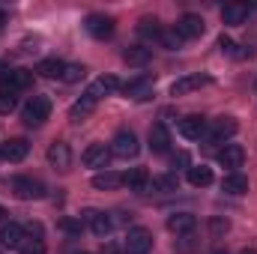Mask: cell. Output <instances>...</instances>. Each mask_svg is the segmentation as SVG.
I'll use <instances>...</instances> for the list:
<instances>
[{
    "instance_id": "obj_1",
    "label": "cell",
    "mask_w": 257,
    "mask_h": 254,
    "mask_svg": "<svg viewBox=\"0 0 257 254\" xmlns=\"http://www.w3.org/2000/svg\"><path fill=\"white\" fill-rule=\"evenodd\" d=\"M48 117H51V99H48V96H33V99L24 105V111H21L24 126H30V129L42 126Z\"/></svg>"
},
{
    "instance_id": "obj_2",
    "label": "cell",
    "mask_w": 257,
    "mask_h": 254,
    "mask_svg": "<svg viewBox=\"0 0 257 254\" xmlns=\"http://www.w3.org/2000/svg\"><path fill=\"white\" fill-rule=\"evenodd\" d=\"M33 84V72L30 69H6L0 63V87L9 90V93H18V90H27Z\"/></svg>"
},
{
    "instance_id": "obj_3",
    "label": "cell",
    "mask_w": 257,
    "mask_h": 254,
    "mask_svg": "<svg viewBox=\"0 0 257 254\" xmlns=\"http://www.w3.org/2000/svg\"><path fill=\"white\" fill-rule=\"evenodd\" d=\"M141 153V144H138V138H135V132H117L114 135V141H111V156H117V159H135Z\"/></svg>"
},
{
    "instance_id": "obj_4",
    "label": "cell",
    "mask_w": 257,
    "mask_h": 254,
    "mask_svg": "<svg viewBox=\"0 0 257 254\" xmlns=\"http://www.w3.org/2000/svg\"><path fill=\"white\" fill-rule=\"evenodd\" d=\"M84 30H87L93 39H111V36H114V18H111V15H102V12H93V15H87Z\"/></svg>"
},
{
    "instance_id": "obj_5",
    "label": "cell",
    "mask_w": 257,
    "mask_h": 254,
    "mask_svg": "<svg viewBox=\"0 0 257 254\" xmlns=\"http://www.w3.org/2000/svg\"><path fill=\"white\" fill-rule=\"evenodd\" d=\"M177 36L186 42V39H197V36H203V30H206V24H203V18L200 15H194V12H186L180 21H177Z\"/></svg>"
},
{
    "instance_id": "obj_6",
    "label": "cell",
    "mask_w": 257,
    "mask_h": 254,
    "mask_svg": "<svg viewBox=\"0 0 257 254\" xmlns=\"http://www.w3.org/2000/svg\"><path fill=\"white\" fill-rule=\"evenodd\" d=\"M12 191L21 200H39V197H45V186L39 180H33V177H15L12 180Z\"/></svg>"
},
{
    "instance_id": "obj_7",
    "label": "cell",
    "mask_w": 257,
    "mask_h": 254,
    "mask_svg": "<svg viewBox=\"0 0 257 254\" xmlns=\"http://www.w3.org/2000/svg\"><path fill=\"white\" fill-rule=\"evenodd\" d=\"M126 251L128 254H150L153 251V233L147 227H132L126 236Z\"/></svg>"
},
{
    "instance_id": "obj_8",
    "label": "cell",
    "mask_w": 257,
    "mask_h": 254,
    "mask_svg": "<svg viewBox=\"0 0 257 254\" xmlns=\"http://www.w3.org/2000/svg\"><path fill=\"white\" fill-rule=\"evenodd\" d=\"M153 87H156V81H153L150 75H141V78L128 81L126 87H123V93H126L132 102H147V99L153 96Z\"/></svg>"
},
{
    "instance_id": "obj_9",
    "label": "cell",
    "mask_w": 257,
    "mask_h": 254,
    "mask_svg": "<svg viewBox=\"0 0 257 254\" xmlns=\"http://www.w3.org/2000/svg\"><path fill=\"white\" fill-rule=\"evenodd\" d=\"M81 162L87 165V168H105L108 171V162H111V147H105V144H90L87 150H84V156H81Z\"/></svg>"
},
{
    "instance_id": "obj_10",
    "label": "cell",
    "mask_w": 257,
    "mask_h": 254,
    "mask_svg": "<svg viewBox=\"0 0 257 254\" xmlns=\"http://www.w3.org/2000/svg\"><path fill=\"white\" fill-rule=\"evenodd\" d=\"M206 84H212L209 75H183V78H177L171 84V96H186V93H194V90H200Z\"/></svg>"
},
{
    "instance_id": "obj_11",
    "label": "cell",
    "mask_w": 257,
    "mask_h": 254,
    "mask_svg": "<svg viewBox=\"0 0 257 254\" xmlns=\"http://www.w3.org/2000/svg\"><path fill=\"white\" fill-rule=\"evenodd\" d=\"M242 162H245V150L239 144H224L218 150V165L230 168V174H236V168H242Z\"/></svg>"
},
{
    "instance_id": "obj_12",
    "label": "cell",
    "mask_w": 257,
    "mask_h": 254,
    "mask_svg": "<svg viewBox=\"0 0 257 254\" xmlns=\"http://www.w3.org/2000/svg\"><path fill=\"white\" fill-rule=\"evenodd\" d=\"M84 221L90 224V230H93L96 236H108V233H111V227H114L111 215H108V212H102V209H87V212H84Z\"/></svg>"
},
{
    "instance_id": "obj_13",
    "label": "cell",
    "mask_w": 257,
    "mask_h": 254,
    "mask_svg": "<svg viewBox=\"0 0 257 254\" xmlns=\"http://www.w3.org/2000/svg\"><path fill=\"white\" fill-rule=\"evenodd\" d=\"M123 183H126L132 191H138V194H147V191H153V177H150L144 168H132L128 174H123Z\"/></svg>"
},
{
    "instance_id": "obj_14",
    "label": "cell",
    "mask_w": 257,
    "mask_h": 254,
    "mask_svg": "<svg viewBox=\"0 0 257 254\" xmlns=\"http://www.w3.org/2000/svg\"><path fill=\"white\" fill-rule=\"evenodd\" d=\"M236 120L233 117H218L215 123H212V129H209V141L212 144H224L227 138H233L236 135Z\"/></svg>"
},
{
    "instance_id": "obj_15",
    "label": "cell",
    "mask_w": 257,
    "mask_h": 254,
    "mask_svg": "<svg viewBox=\"0 0 257 254\" xmlns=\"http://www.w3.org/2000/svg\"><path fill=\"white\" fill-rule=\"evenodd\" d=\"M180 135H183L186 141H200V138L206 135V120L197 117V114L183 117V120H180Z\"/></svg>"
},
{
    "instance_id": "obj_16",
    "label": "cell",
    "mask_w": 257,
    "mask_h": 254,
    "mask_svg": "<svg viewBox=\"0 0 257 254\" xmlns=\"http://www.w3.org/2000/svg\"><path fill=\"white\" fill-rule=\"evenodd\" d=\"M27 153H30V144L24 138H12L0 147V159H6V162H21V159H27Z\"/></svg>"
},
{
    "instance_id": "obj_17",
    "label": "cell",
    "mask_w": 257,
    "mask_h": 254,
    "mask_svg": "<svg viewBox=\"0 0 257 254\" xmlns=\"http://www.w3.org/2000/svg\"><path fill=\"white\" fill-rule=\"evenodd\" d=\"M0 245H3V248H18V251H21V245H24V227L15 224V221L3 224V227H0Z\"/></svg>"
},
{
    "instance_id": "obj_18",
    "label": "cell",
    "mask_w": 257,
    "mask_h": 254,
    "mask_svg": "<svg viewBox=\"0 0 257 254\" xmlns=\"http://www.w3.org/2000/svg\"><path fill=\"white\" fill-rule=\"evenodd\" d=\"M48 162H51L57 171H69V165H72V150H69V144L54 141V144L48 147Z\"/></svg>"
},
{
    "instance_id": "obj_19",
    "label": "cell",
    "mask_w": 257,
    "mask_h": 254,
    "mask_svg": "<svg viewBox=\"0 0 257 254\" xmlns=\"http://www.w3.org/2000/svg\"><path fill=\"white\" fill-rule=\"evenodd\" d=\"M150 150H153L156 156H162V153L171 150V132H168L165 123H156V126L150 129Z\"/></svg>"
},
{
    "instance_id": "obj_20",
    "label": "cell",
    "mask_w": 257,
    "mask_h": 254,
    "mask_svg": "<svg viewBox=\"0 0 257 254\" xmlns=\"http://www.w3.org/2000/svg\"><path fill=\"white\" fill-rule=\"evenodd\" d=\"M120 90V81L114 78V75H102V78H96L93 84H90V96L93 99H102V96H111V93H117Z\"/></svg>"
},
{
    "instance_id": "obj_21",
    "label": "cell",
    "mask_w": 257,
    "mask_h": 254,
    "mask_svg": "<svg viewBox=\"0 0 257 254\" xmlns=\"http://www.w3.org/2000/svg\"><path fill=\"white\" fill-rule=\"evenodd\" d=\"M194 227H197V218H194L192 212H174L168 218V230L171 233H192Z\"/></svg>"
},
{
    "instance_id": "obj_22",
    "label": "cell",
    "mask_w": 257,
    "mask_h": 254,
    "mask_svg": "<svg viewBox=\"0 0 257 254\" xmlns=\"http://www.w3.org/2000/svg\"><path fill=\"white\" fill-rule=\"evenodd\" d=\"M245 18H248V6L245 3H230V6L221 9V21L227 27H239V24H245Z\"/></svg>"
},
{
    "instance_id": "obj_23",
    "label": "cell",
    "mask_w": 257,
    "mask_h": 254,
    "mask_svg": "<svg viewBox=\"0 0 257 254\" xmlns=\"http://www.w3.org/2000/svg\"><path fill=\"white\" fill-rule=\"evenodd\" d=\"M120 186H123V174H117V171H99L93 177V189L99 191H114Z\"/></svg>"
},
{
    "instance_id": "obj_24",
    "label": "cell",
    "mask_w": 257,
    "mask_h": 254,
    "mask_svg": "<svg viewBox=\"0 0 257 254\" xmlns=\"http://www.w3.org/2000/svg\"><path fill=\"white\" fill-rule=\"evenodd\" d=\"M96 102H99V99H93L90 93H84V96H81V99H78V102L72 105V111H69V117H72V123H81L84 117H90V114L96 111Z\"/></svg>"
},
{
    "instance_id": "obj_25",
    "label": "cell",
    "mask_w": 257,
    "mask_h": 254,
    "mask_svg": "<svg viewBox=\"0 0 257 254\" xmlns=\"http://www.w3.org/2000/svg\"><path fill=\"white\" fill-rule=\"evenodd\" d=\"M221 191H224V194H233V197L245 194V191H248V177H242L239 171H236V174H227V177L221 180Z\"/></svg>"
},
{
    "instance_id": "obj_26",
    "label": "cell",
    "mask_w": 257,
    "mask_h": 254,
    "mask_svg": "<svg viewBox=\"0 0 257 254\" xmlns=\"http://www.w3.org/2000/svg\"><path fill=\"white\" fill-rule=\"evenodd\" d=\"M123 60L128 66H147L153 60V51L147 48V45H128L126 51H123Z\"/></svg>"
},
{
    "instance_id": "obj_27",
    "label": "cell",
    "mask_w": 257,
    "mask_h": 254,
    "mask_svg": "<svg viewBox=\"0 0 257 254\" xmlns=\"http://www.w3.org/2000/svg\"><path fill=\"white\" fill-rule=\"evenodd\" d=\"M186 177H189V186H194V189H206L212 183V171L206 165H192L186 171Z\"/></svg>"
},
{
    "instance_id": "obj_28",
    "label": "cell",
    "mask_w": 257,
    "mask_h": 254,
    "mask_svg": "<svg viewBox=\"0 0 257 254\" xmlns=\"http://www.w3.org/2000/svg\"><path fill=\"white\" fill-rule=\"evenodd\" d=\"M63 69H66V63L57 60V57H48V60H39L36 63V72L42 78H63Z\"/></svg>"
},
{
    "instance_id": "obj_29",
    "label": "cell",
    "mask_w": 257,
    "mask_h": 254,
    "mask_svg": "<svg viewBox=\"0 0 257 254\" xmlns=\"http://www.w3.org/2000/svg\"><path fill=\"white\" fill-rule=\"evenodd\" d=\"M138 33H141L144 39H162V27H159L156 18H141V21H138Z\"/></svg>"
},
{
    "instance_id": "obj_30",
    "label": "cell",
    "mask_w": 257,
    "mask_h": 254,
    "mask_svg": "<svg viewBox=\"0 0 257 254\" xmlns=\"http://www.w3.org/2000/svg\"><path fill=\"white\" fill-rule=\"evenodd\" d=\"M180 180L177 174H162V177H153V191H177Z\"/></svg>"
},
{
    "instance_id": "obj_31",
    "label": "cell",
    "mask_w": 257,
    "mask_h": 254,
    "mask_svg": "<svg viewBox=\"0 0 257 254\" xmlns=\"http://www.w3.org/2000/svg\"><path fill=\"white\" fill-rule=\"evenodd\" d=\"M84 78H87V69H84L81 63H69L63 69V81L66 84H78V81H84Z\"/></svg>"
},
{
    "instance_id": "obj_32",
    "label": "cell",
    "mask_w": 257,
    "mask_h": 254,
    "mask_svg": "<svg viewBox=\"0 0 257 254\" xmlns=\"http://www.w3.org/2000/svg\"><path fill=\"white\" fill-rule=\"evenodd\" d=\"M168 51H180L183 48V39L177 36V30H162V39H159Z\"/></svg>"
},
{
    "instance_id": "obj_33",
    "label": "cell",
    "mask_w": 257,
    "mask_h": 254,
    "mask_svg": "<svg viewBox=\"0 0 257 254\" xmlns=\"http://www.w3.org/2000/svg\"><path fill=\"white\" fill-rule=\"evenodd\" d=\"M18 108V96L9 90H0V114H12Z\"/></svg>"
},
{
    "instance_id": "obj_34",
    "label": "cell",
    "mask_w": 257,
    "mask_h": 254,
    "mask_svg": "<svg viewBox=\"0 0 257 254\" xmlns=\"http://www.w3.org/2000/svg\"><path fill=\"white\" fill-rule=\"evenodd\" d=\"M21 254H45V242H42V239H36V242L30 239V242L21 245Z\"/></svg>"
},
{
    "instance_id": "obj_35",
    "label": "cell",
    "mask_w": 257,
    "mask_h": 254,
    "mask_svg": "<svg viewBox=\"0 0 257 254\" xmlns=\"http://www.w3.org/2000/svg\"><path fill=\"white\" fill-rule=\"evenodd\" d=\"M60 230H66V233H81V230H84V224H81V221H75V218H63V221H60Z\"/></svg>"
},
{
    "instance_id": "obj_36",
    "label": "cell",
    "mask_w": 257,
    "mask_h": 254,
    "mask_svg": "<svg viewBox=\"0 0 257 254\" xmlns=\"http://www.w3.org/2000/svg\"><path fill=\"white\" fill-rule=\"evenodd\" d=\"M171 165H174V168H186V171H189V168H192V165H189V153H183V150H180V153H174Z\"/></svg>"
},
{
    "instance_id": "obj_37",
    "label": "cell",
    "mask_w": 257,
    "mask_h": 254,
    "mask_svg": "<svg viewBox=\"0 0 257 254\" xmlns=\"http://www.w3.org/2000/svg\"><path fill=\"white\" fill-rule=\"evenodd\" d=\"M218 48H221L224 54H233V48H236V45H233V39H230V36H218Z\"/></svg>"
},
{
    "instance_id": "obj_38",
    "label": "cell",
    "mask_w": 257,
    "mask_h": 254,
    "mask_svg": "<svg viewBox=\"0 0 257 254\" xmlns=\"http://www.w3.org/2000/svg\"><path fill=\"white\" fill-rule=\"evenodd\" d=\"M212 230H215V233H221V230H227V221H218V218H215V221H212Z\"/></svg>"
},
{
    "instance_id": "obj_39",
    "label": "cell",
    "mask_w": 257,
    "mask_h": 254,
    "mask_svg": "<svg viewBox=\"0 0 257 254\" xmlns=\"http://www.w3.org/2000/svg\"><path fill=\"white\" fill-rule=\"evenodd\" d=\"M105 254H128V251H123V248H117V245H108V248H105Z\"/></svg>"
},
{
    "instance_id": "obj_40",
    "label": "cell",
    "mask_w": 257,
    "mask_h": 254,
    "mask_svg": "<svg viewBox=\"0 0 257 254\" xmlns=\"http://www.w3.org/2000/svg\"><path fill=\"white\" fill-rule=\"evenodd\" d=\"M3 24H6V12H0V30H3Z\"/></svg>"
},
{
    "instance_id": "obj_41",
    "label": "cell",
    "mask_w": 257,
    "mask_h": 254,
    "mask_svg": "<svg viewBox=\"0 0 257 254\" xmlns=\"http://www.w3.org/2000/svg\"><path fill=\"white\" fill-rule=\"evenodd\" d=\"M239 254H257V248H245V251H239Z\"/></svg>"
},
{
    "instance_id": "obj_42",
    "label": "cell",
    "mask_w": 257,
    "mask_h": 254,
    "mask_svg": "<svg viewBox=\"0 0 257 254\" xmlns=\"http://www.w3.org/2000/svg\"><path fill=\"white\" fill-rule=\"evenodd\" d=\"M3 215H6V212H3V206H0V218H3Z\"/></svg>"
},
{
    "instance_id": "obj_43",
    "label": "cell",
    "mask_w": 257,
    "mask_h": 254,
    "mask_svg": "<svg viewBox=\"0 0 257 254\" xmlns=\"http://www.w3.org/2000/svg\"><path fill=\"white\" fill-rule=\"evenodd\" d=\"M215 254H227V251H215Z\"/></svg>"
},
{
    "instance_id": "obj_44",
    "label": "cell",
    "mask_w": 257,
    "mask_h": 254,
    "mask_svg": "<svg viewBox=\"0 0 257 254\" xmlns=\"http://www.w3.org/2000/svg\"><path fill=\"white\" fill-rule=\"evenodd\" d=\"M81 254H87V251H81Z\"/></svg>"
}]
</instances>
